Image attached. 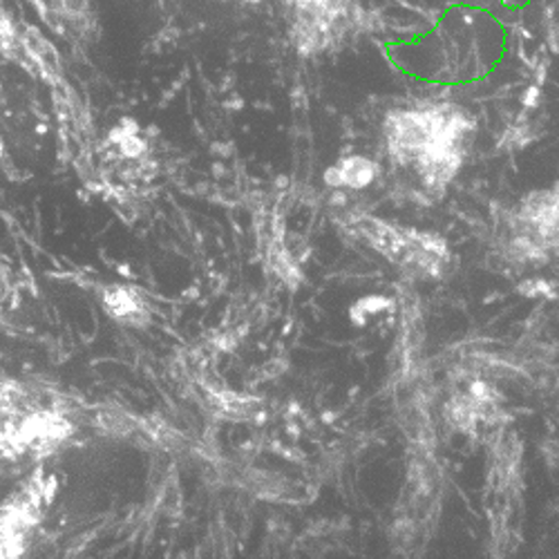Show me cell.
Masks as SVG:
<instances>
[{
	"label": "cell",
	"mask_w": 559,
	"mask_h": 559,
	"mask_svg": "<svg viewBox=\"0 0 559 559\" xmlns=\"http://www.w3.org/2000/svg\"><path fill=\"white\" fill-rule=\"evenodd\" d=\"M392 307H394L392 298H385V296H365L358 302H354L352 309H349L352 324H354V328H365L367 320L371 316H379V313H383V311H388Z\"/></svg>",
	"instance_id": "cell-2"
},
{
	"label": "cell",
	"mask_w": 559,
	"mask_h": 559,
	"mask_svg": "<svg viewBox=\"0 0 559 559\" xmlns=\"http://www.w3.org/2000/svg\"><path fill=\"white\" fill-rule=\"evenodd\" d=\"M289 3L305 16L328 19L341 5V0H289Z\"/></svg>",
	"instance_id": "cell-3"
},
{
	"label": "cell",
	"mask_w": 559,
	"mask_h": 559,
	"mask_svg": "<svg viewBox=\"0 0 559 559\" xmlns=\"http://www.w3.org/2000/svg\"><path fill=\"white\" fill-rule=\"evenodd\" d=\"M12 34H14V21L5 10V5L0 3V45H3Z\"/></svg>",
	"instance_id": "cell-5"
},
{
	"label": "cell",
	"mask_w": 559,
	"mask_h": 559,
	"mask_svg": "<svg viewBox=\"0 0 559 559\" xmlns=\"http://www.w3.org/2000/svg\"><path fill=\"white\" fill-rule=\"evenodd\" d=\"M537 102H539V87L533 85V87H528V92L524 95V106L526 108H537Z\"/></svg>",
	"instance_id": "cell-6"
},
{
	"label": "cell",
	"mask_w": 559,
	"mask_h": 559,
	"mask_svg": "<svg viewBox=\"0 0 559 559\" xmlns=\"http://www.w3.org/2000/svg\"><path fill=\"white\" fill-rule=\"evenodd\" d=\"M336 168L341 175V189H349V191L367 189V186L374 183L377 177L381 175V166L374 159L360 157V155L338 159Z\"/></svg>",
	"instance_id": "cell-1"
},
{
	"label": "cell",
	"mask_w": 559,
	"mask_h": 559,
	"mask_svg": "<svg viewBox=\"0 0 559 559\" xmlns=\"http://www.w3.org/2000/svg\"><path fill=\"white\" fill-rule=\"evenodd\" d=\"M518 292H520L522 296H526V298H539V296L552 298V296H555L550 283H546V280H526L524 285L518 287Z\"/></svg>",
	"instance_id": "cell-4"
}]
</instances>
